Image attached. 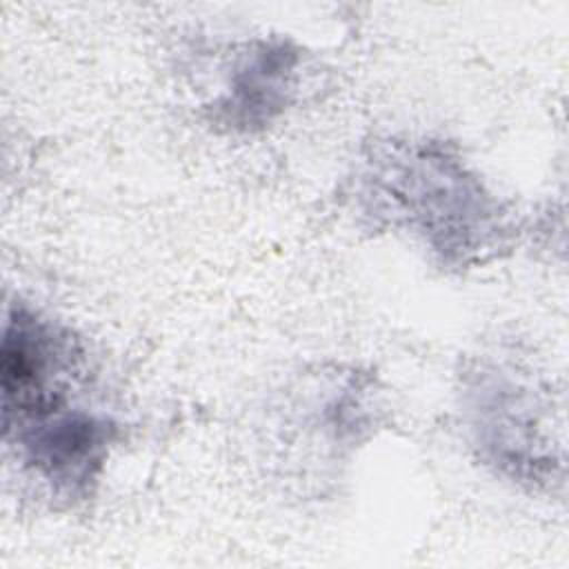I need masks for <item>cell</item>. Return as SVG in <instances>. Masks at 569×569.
Masks as SVG:
<instances>
[{"instance_id": "1", "label": "cell", "mask_w": 569, "mask_h": 569, "mask_svg": "<svg viewBox=\"0 0 569 569\" xmlns=\"http://www.w3.org/2000/svg\"><path fill=\"white\" fill-rule=\"evenodd\" d=\"M362 178L373 213L413 229L445 260H478L500 231L496 202L442 144L380 149Z\"/></svg>"}, {"instance_id": "2", "label": "cell", "mask_w": 569, "mask_h": 569, "mask_svg": "<svg viewBox=\"0 0 569 569\" xmlns=\"http://www.w3.org/2000/svg\"><path fill=\"white\" fill-rule=\"evenodd\" d=\"M296 67L298 53L284 42L249 44L231 67L224 96L216 107L220 118L238 129L271 122L293 93Z\"/></svg>"}]
</instances>
